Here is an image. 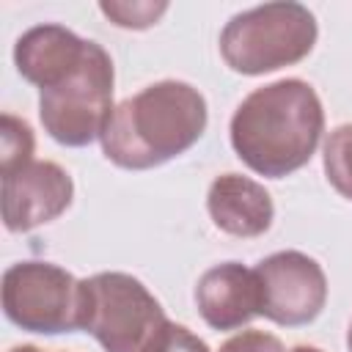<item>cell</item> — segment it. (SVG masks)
<instances>
[{"label": "cell", "mask_w": 352, "mask_h": 352, "mask_svg": "<svg viewBox=\"0 0 352 352\" xmlns=\"http://www.w3.org/2000/svg\"><path fill=\"white\" fill-rule=\"evenodd\" d=\"M316 16L292 0L234 14L220 33V55L239 74H267L300 63L316 44Z\"/></svg>", "instance_id": "obj_3"}, {"label": "cell", "mask_w": 352, "mask_h": 352, "mask_svg": "<svg viewBox=\"0 0 352 352\" xmlns=\"http://www.w3.org/2000/svg\"><path fill=\"white\" fill-rule=\"evenodd\" d=\"M88 38H80L63 25H36L14 44L16 72L38 91L63 82L85 58Z\"/></svg>", "instance_id": "obj_10"}, {"label": "cell", "mask_w": 352, "mask_h": 352, "mask_svg": "<svg viewBox=\"0 0 352 352\" xmlns=\"http://www.w3.org/2000/svg\"><path fill=\"white\" fill-rule=\"evenodd\" d=\"M160 300L126 272H96L80 280V330L104 352H146L165 324Z\"/></svg>", "instance_id": "obj_4"}, {"label": "cell", "mask_w": 352, "mask_h": 352, "mask_svg": "<svg viewBox=\"0 0 352 352\" xmlns=\"http://www.w3.org/2000/svg\"><path fill=\"white\" fill-rule=\"evenodd\" d=\"M33 148H36L33 129L22 118H16L11 113H3V126H0V170L11 173V170L33 162Z\"/></svg>", "instance_id": "obj_13"}, {"label": "cell", "mask_w": 352, "mask_h": 352, "mask_svg": "<svg viewBox=\"0 0 352 352\" xmlns=\"http://www.w3.org/2000/svg\"><path fill=\"white\" fill-rule=\"evenodd\" d=\"M3 311L28 333L80 330V280L52 261H16L3 272Z\"/></svg>", "instance_id": "obj_6"}, {"label": "cell", "mask_w": 352, "mask_h": 352, "mask_svg": "<svg viewBox=\"0 0 352 352\" xmlns=\"http://www.w3.org/2000/svg\"><path fill=\"white\" fill-rule=\"evenodd\" d=\"M346 349L352 352V322H349V330H346Z\"/></svg>", "instance_id": "obj_19"}, {"label": "cell", "mask_w": 352, "mask_h": 352, "mask_svg": "<svg viewBox=\"0 0 352 352\" xmlns=\"http://www.w3.org/2000/svg\"><path fill=\"white\" fill-rule=\"evenodd\" d=\"M99 8L118 28L143 30V28H151L168 11V3H102Z\"/></svg>", "instance_id": "obj_14"}, {"label": "cell", "mask_w": 352, "mask_h": 352, "mask_svg": "<svg viewBox=\"0 0 352 352\" xmlns=\"http://www.w3.org/2000/svg\"><path fill=\"white\" fill-rule=\"evenodd\" d=\"M8 352H44V349H38V346H33V344H22V346H14V349H8Z\"/></svg>", "instance_id": "obj_17"}, {"label": "cell", "mask_w": 352, "mask_h": 352, "mask_svg": "<svg viewBox=\"0 0 352 352\" xmlns=\"http://www.w3.org/2000/svg\"><path fill=\"white\" fill-rule=\"evenodd\" d=\"M217 352H286V346L272 333H264V330H242V333L231 336Z\"/></svg>", "instance_id": "obj_16"}, {"label": "cell", "mask_w": 352, "mask_h": 352, "mask_svg": "<svg viewBox=\"0 0 352 352\" xmlns=\"http://www.w3.org/2000/svg\"><path fill=\"white\" fill-rule=\"evenodd\" d=\"M292 352H322V349L319 346H308V344H297Z\"/></svg>", "instance_id": "obj_18"}, {"label": "cell", "mask_w": 352, "mask_h": 352, "mask_svg": "<svg viewBox=\"0 0 352 352\" xmlns=\"http://www.w3.org/2000/svg\"><path fill=\"white\" fill-rule=\"evenodd\" d=\"M146 352H209V346L184 324L165 322L162 330L154 336V341L146 346Z\"/></svg>", "instance_id": "obj_15"}, {"label": "cell", "mask_w": 352, "mask_h": 352, "mask_svg": "<svg viewBox=\"0 0 352 352\" xmlns=\"http://www.w3.org/2000/svg\"><path fill=\"white\" fill-rule=\"evenodd\" d=\"M261 311L283 327L314 322L327 302V278L316 258L300 250H278L256 264Z\"/></svg>", "instance_id": "obj_7"}, {"label": "cell", "mask_w": 352, "mask_h": 352, "mask_svg": "<svg viewBox=\"0 0 352 352\" xmlns=\"http://www.w3.org/2000/svg\"><path fill=\"white\" fill-rule=\"evenodd\" d=\"M206 99L182 80H162L113 107L102 132L104 157L126 170L157 168L192 148L206 129Z\"/></svg>", "instance_id": "obj_2"}, {"label": "cell", "mask_w": 352, "mask_h": 352, "mask_svg": "<svg viewBox=\"0 0 352 352\" xmlns=\"http://www.w3.org/2000/svg\"><path fill=\"white\" fill-rule=\"evenodd\" d=\"M228 132L236 157L250 170L283 179L314 157L324 132V110L305 80L286 77L248 94Z\"/></svg>", "instance_id": "obj_1"}, {"label": "cell", "mask_w": 352, "mask_h": 352, "mask_svg": "<svg viewBox=\"0 0 352 352\" xmlns=\"http://www.w3.org/2000/svg\"><path fill=\"white\" fill-rule=\"evenodd\" d=\"M322 160L333 190L352 201V124H341L327 135Z\"/></svg>", "instance_id": "obj_12"}, {"label": "cell", "mask_w": 352, "mask_h": 352, "mask_svg": "<svg viewBox=\"0 0 352 352\" xmlns=\"http://www.w3.org/2000/svg\"><path fill=\"white\" fill-rule=\"evenodd\" d=\"M74 195L72 176L50 160H33L11 173H3V223L22 234L60 217Z\"/></svg>", "instance_id": "obj_8"}, {"label": "cell", "mask_w": 352, "mask_h": 352, "mask_svg": "<svg viewBox=\"0 0 352 352\" xmlns=\"http://www.w3.org/2000/svg\"><path fill=\"white\" fill-rule=\"evenodd\" d=\"M206 209L212 223L231 234V236H261L275 217V206L270 192L242 176V173H223L209 184Z\"/></svg>", "instance_id": "obj_11"}, {"label": "cell", "mask_w": 352, "mask_h": 352, "mask_svg": "<svg viewBox=\"0 0 352 352\" xmlns=\"http://www.w3.org/2000/svg\"><path fill=\"white\" fill-rule=\"evenodd\" d=\"M195 305L204 322L214 330H236L261 311L256 270L239 261H226L206 270L195 286Z\"/></svg>", "instance_id": "obj_9"}, {"label": "cell", "mask_w": 352, "mask_h": 352, "mask_svg": "<svg viewBox=\"0 0 352 352\" xmlns=\"http://www.w3.org/2000/svg\"><path fill=\"white\" fill-rule=\"evenodd\" d=\"M113 60L102 44L88 41L82 63L58 85L38 91L44 132L60 146H88L102 138L113 113Z\"/></svg>", "instance_id": "obj_5"}]
</instances>
